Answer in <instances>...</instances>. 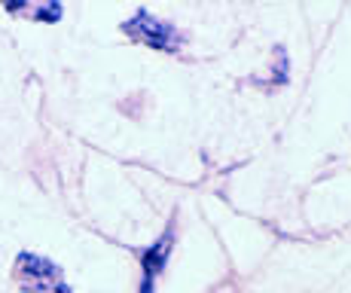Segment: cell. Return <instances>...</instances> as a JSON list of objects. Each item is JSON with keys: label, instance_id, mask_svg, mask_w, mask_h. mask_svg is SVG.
<instances>
[{"label": "cell", "instance_id": "cell-1", "mask_svg": "<svg viewBox=\"0 0 351 293\" xmlns=\"http://www.w3.org/2000/svg\"><path fill=\"white\" fill-rule=\"evenodd\" d=\"M12 278H16L22 293H73L71 284L64 281L62 269L37 250H22L16 257Z\"/></svg>", "mask_w": 351, "mask_h": 293}, {"label": "cell", "instance_id": "cell-2", "mask_svg": "<svg viewBox=\"0 0 351 293\" xmlns=\"http://www.w3.org/2000/svg\"><path fill=\"white\" fill-rule=\"evenodd\" d=\"M123 28L132 40H138V43L150 46V49H156V52H178L180 49L178 28L168 25V22H162V19H156L150 10H134L132 19L123 22Z\"/></svg>", "mask_w": 351, "mask_h": 293}, {"label": "cell", "instance_id": "cell-3", "mask_svg": "<svg viewBox=\"0 0 351 293\" xmlns=\"http://www.w3.org/2000/svg\"><path fill=\"white\" fill-rule=\"evenodd\" d=\"M171 248H174V223L141 254V290L138 293H156V278L165 272Z\"/></svg>", "mask_w": 351, "mask_h": 293}, {"label": "cell", "instance_id": "cell-4", "mask_svg": "<svg viewBox=\"0 0 351 293\" xmlns=\"http://www.w3.org/2000/svg\"><path fill=\"white\" fill-rule=\"evenodd\" d=\"M6 12L19 19H34V22H58L62 19V3H25V0H10Z\"/></svg>", "mask_w": 351, "mask_h": 293}]
</instances>
